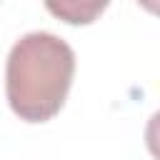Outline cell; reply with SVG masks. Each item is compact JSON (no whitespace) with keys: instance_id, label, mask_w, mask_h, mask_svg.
<instances>
[{"instance_id":"1","label":"cell","mask_w":160,"mask_h":160,"mask_svg":"<svg viewBox=\"0 0 160 160\" xmlns=\"http://www.w3.org/2000/svg\"><path fill=\"white\" fill-rule=\"evenodd\" d=\"M75 75L72 48L45 30L22 35L5 65L10 110L25 122H48L60 112Z\"/></svg>"},{"instance_id":"2","label":"cell","mask_w":160,"mask_h":160,"mask_svg":"<svg viewBox=\"0 0 160 160\" xmlns=\"http://www.w3.org/2000/svg\"><path fill=\"white\" fill-rule=\"evenodd\" d=\"M48 12L68 25H90L95 22L110 0H42Z\"/></svg>"},{"instance_id":"3","label":"cell","mask_w":160,"mask_h":160,"mask_svg":"<svg viewBox=\"0 0 160 160\" xmlns=\"http://www.w3.org/2000/svg\"><path fill=\"white\" fill-rule=\"evenodd\" d=\"M138 2H142V5H145L150 12H155V0H138Z\"/></svg>"}]
</instances>
